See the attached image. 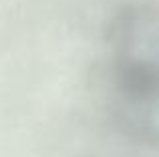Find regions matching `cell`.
Masks as SVG:
<instances>
[{"label":"cell","mask_w":159,"mask_h":157,"mask_svg":"<svg viewBox=\"0 0 159 157\" xmlns=\"http://www.w3.org/2000/svg\"><path fill=\"white\" fill-rule=\"evenodd\" d=\"M157 36L155 0H123L103 30L99 81L117 119L141 135L155 133Z\"/></svg>","instance_id":"6da1fadb"}]
</instances>
